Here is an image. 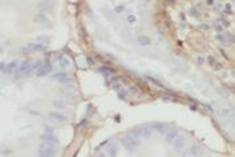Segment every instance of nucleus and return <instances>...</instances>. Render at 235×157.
<instances>
[{
  "label": "nucleus",
  "instance_id": "obj_21",
  "mask_svg": "<svg viewBox=\"0 0 235 157\" xmlns=\"http://www.w3.org/2000/svg\"><path fill=\"white\" fill-rule=\"evenodd\" d=\"M118 99H121V100H125L126 99V91H124V89H120L118 93H117Z\"/></svg>",
  "mask_w": 235,
  "mask_h": 157
},
{
  "label": "nucleus",
  "instance_id": "obj_23",
  "mask_svg": "<svg viewBox=\"0 0 235 157\" xmlns=\"http://www.w3.org/2000/svg\"><path fill=\"white\" fill-rule=\"evenodd\" d=\"M224 38H226V42H230V44H234V35L230 33V34H224Z\"/></svg>",
  "mask_w": 235,
  "mask_h": 157
},
{
  "label": "nucleus",
  "instance_id": "obj_39",
  "mask_svg": "<svg viewBox=\"0 0 235 157\" xmlns=\"http://www.w3.org/2000/svg\"><path fill=\"white\" fill-rule=\"evenodd\" d=\"M87 62H88L90 65H93V60H91V58H88V57H87Z\"/></svg>",
  "mask_w": 235,
  "mask_h": 157
},
{
  "label": "nucleus",
  "instance_id": "obj_32",
  "mask_svg": "<svg viewBox=\"0 0 235 157\" xmlns=\"http://www.w3.org/2000/svg\"><path fill=\"white\" fill-rule=\"evenodd\" d=\"M162 100H166V102H169V100H171V98H170V96H162Z\"/></svg>",
  "mask_w": 235,
  "mask_h": 157
},
{
  "label": "nucleus",
  "instance_id": "obj_3",
  "mask_svg": "<svg viewBox=\"0 0 235 157\" xmlns=\"http://www.w3.org/2000/svg\"><path fill=\"white\" fill-rule=\"evenodd\" d=\"M56 153H57V149L55 145H49L44 142V144L40 145L38 148V156L40 157H56Z\"/></svg>",
  "mask_w": 235,
  "mask_h": 157
},
{
  "label": "nucleus",
  "instance_id": "obj_5",
  "mask_svg": "<svg viewBox=\"0 0 235 157\" xmlns=\"http://www.w3.org/2000/svg\"><path fill=\"white\" fill-rule=\"evenodd\" d=\"M52 69H53V68H52V65H50L49 62H46V64H41V65H40V68L37 69V72H35V73H37V76H40V77H41V76H46L48 73H50V72H52Z\"/></svg>",
  "mask_w": 235,
  "mask_h": 157
},
{
  "label": "nucleus",
  "instance_id": "obj_35",
  "mask_svg": "<svg viewBox=\"0 0 235 157\" xmlns=\"http://www.w3.org/2000/svg\"><path fill=\"white\" fill-rule=\"evenodd\" d=\"M197 61H198V64H203V62H204V58H203V57H198Z\"/></svg>",
  "mask_w": 235,
  "mask_h": 157
},
{
  "label": "nucleus",
  "instance_id": "obj_8",
  "mask_svg": "<svg viewBox=\"0 0 235 157\" xmlns=\"http://www.w3.org/2000/svg\"><path fill=\"white\" fill-rule=\"evenodd\" d=\"M151 127H152V130H156L158 133H160V134H166L167 130H169V127H167L166 123H162V122H156Z\"/></svg>",
  "mask_w": 235,
  "mask_h": 157
},
{
  "label": "nucleus",
  "instance_id": "obj_1",
  "mask_svg": "<svg viewBox=\"0 0 235 157\" xmlns=\"http://www.w3.org/2000/svg\"><path fill=\"white\" fill-rule=\"evenodd\" d=\"M121 144L124 145V148H125L128 152H133L139 145H140V141H139V138H136V137H133L132 134H128L125 137H122Z\"/></svg>",
  "mask_w": 235,
  "mask_h": 157
},
{
  "label": "nucleus",
  "instance_id": "obj_10",
  "mask_svg": "<svg viewBox=\"0 0 235 157\" xmlns=\"http://www.w3.org/2000/svg\"><path fill=\"white\" fill-rule=\"evenodd\" d=\"M173 145H174V149L181 150V149L185 146V138H184V137H179V135H178L174 141H173Z\"/></svg>",
  "mask_w": 235,
  "mask_h": 157
},
{
  "label": "nucleus",
  "instance_id": "obj_19",
  "mask_svg": "<svg viewBox=\"0 0 235 157\" xmlns=\"http://www.w3.org/2000/svg\"><path fill=\"white\" fill-rule=\"evenodd\" d=\"M98 70H99L101 73H103L105 77H110V76H112V73H113L112 70H110V69L107 68V66H102V68H99Z\"/></svg>",
  "mask_w": 235,
  "mask_h": 157
},
{
  "label": "nucleus",
  "instance_id": "obj_30",
  "mask_svg": "<svg viewBox=\"0 0 235 157\" xmlns=\"http://www.w3.org/2000/svg\"><path fill=\"white\" fill-rule=\"evenodd\" d=\"M0 70H3V72L6 70V64L4 62H0Z\"/></svg>",
  "mask_w": 235,
  "mask_h": 157
},
{
  "label": "nucleus",
  "instance_id": "obj_15",
  "mask_svg": "<svg viewBox=\"0 0 235 157\" xmlns=\"http://www.w3.org/2000/svg\"><path fill=\"white\" fill-rule=\"evenodd\" d=\"M137 42H139V44H140L141 46H148V45L151 44V39H150V38H148L147 35H139V37H137Z\"/></svg>",
  "mask_w": 235,
  "mask_h": 157
},
{
  "label": "nucleus",
  "instance_id": "obj_13",
  "mask_svg": "<svg viewBox=\"0 0 235 157\" xmlns=\"http://www.w3.org/2000/svg\"><path fill=\"white\" fill-rule=\"evenodd\" d=\"M107 154L110 157H117V154H118V146H117V144H112V145L107 146Z\"/></svg>",
  "mask_w": 235,
  "mask_h": 157
},
{
  "label": "nucleus",
  "instance_id": "obj_7",
  "mask_svg": "<svg viewBox=\"0 0 235 157\" xmlns=\"http://www.w3.org/2000/svg\"><path fill=\"white\" fill-rule=\"evenodd\" d=\"M52 79H53V80H57V81H60V83H69V81H71V77H69V76L67 75L65 72L55 73L53 76H52Z\"/></svg>",
  "mask_w": 235,
  "mask_h": 157
},
{
  "label": "nucleus",
  "instance_id": "obj_11",
  "mask_svg": "<svg viewBox=\"0 0 235 157\" xmlns=\"http://www.w3.org/2000/svg\"><path fill=\"white\" fill-rule=\"evenodd\" d=\"M140 134L144 138H150L152 135V127L151 126H140Z\"/></svg>",
  "mask_w": 235,
  "mask_h": 157
},
{
  "label": "nucleus",
  "instance_id": "obj_22",
  "mask_svg": "<svg viewBox=\"0 0 235 157\" xmlns=\"http://www.w3.org/2000/svg\"><path fill=\"white\" fill-rule=\"evenodd\" d=\"M216 23H222V26H224V27H228L230 26V22L226 20V19H223V18H219L218 20H216Z\"/></svg>",
  "mask_w": 235,
  "mask_h": 157
},
{
  "label": "nucleus",
  "instance_id": "obj_28",
  "mask_svg": "<svg viewBox=\"0 0 235 157\" xmlns=\"http://www.w3.org/2000/svg\"><path fill=\"white\" fill-rule=\"evenodd\" d=\"M113 88L116 89V91H120V89H122V85L120 84V83H117V84H114V85H113Z\"/></svg>",
  "mask_w": 235,
  "mask_h": 157
},
{
  "label": "nucleus",
  "instance_id": "obj_26",
  "mask_svg": "<svg viewBox=\"0 0 235 157\" xmlns=\"http://www.w3.org/2000/svg\"><path fill=\"white\" fill-rule=\"evenodd\" d=\"M146 79L148 80V81H151V83H155V84H158V85H160V83L156 79H154V77H151V76H146Z\"/></svg>",
  "mask_w": 235,
  "mask_h": 157
},
{
  "label": "nucleus",
  "instance_id": "obj_36",
  "mask_svg": "<svg viewBox=\"0 0 235 157\" xmlns=\"http://www.w3.org/2000/svg\"><path fill=\"white\" fill-rule=\"evenodd\" d=\"M188 154H189V150H185L184 153H182V157H188Z\"/></svg>",
  "mask_w": 235,
  "mask_h": 157
},
{
  "label": "nucleus",
  "instance_id": "obj_40",
  "mask_svg": "<svg viewBox=\"0 0 235 157\" xmlns=\"http://www.w3.org/2000/svg\"><path fill=\"white\" fill-rule=\"evenodd\" d=\"M2 50H3V49H2V47H0V53H2Z\"/></svg>",
  "mask_w": 235,
  "mask_h": 157
},
{
  "label": "nucleus",
  "instance_id": "obj_16",
  "mask_svg": "<svg viewBox=\"0 0 235 157\" xmlns=\"http://www.w3.org/2000/svg\"><path fill=\"white\" fill-rule=\"evenodd\" d=\"M57 61H59L60 68H63V69L69 68V61H68V58H65V57H59V58H57Z\"/></svg>",
  "mask_w": 235,
  "mask_h": 157
},
{
  "label": "nucleus",
  "instance_id": "obj_9",
  "mask_svg": "<svg viewBox=\"0 0 235 157\" xmlns=\"http://www.w3.org/2000/svg\"><path fill=\"white\" fill-rule=\"evenodd\" d=\"M31 64H33L31 60H23L22 62L18 65V69L16 70H18L19 73H26L27 70H29V68L31 66Z\"/></svg>",
  "mask_w": 235,
  "mask_h": 157
},
{
  "label": "nucleus",
  "instance_id": "obj_33",
  "mask_svg": "<svg viewBox=\"0 0 235 157\" xmlns=\"http://www.w3.org/2000/svg\"><path fill=\"white\" fill-rule=\"evenodd\" d=\"M124 9V7H116V12H121Z\"/></svg>",
  "mask_w": 235,
  "mask_h": 157
},
{
  "label": "nucleus",
  "instance_id": "obj_34",
  "mask_svg": "<svg viewBox=\"0 0 235 157\" xmlns=\"http://www.w3.org/2000/svg\"><path fill=\"white\" fill-rule=\"evenodd\" d=\"M200 28H201V30H208V26H205V25H201V26H200Z\"/></svg>",
  "mask_w": 235,
  "mask_h": 157
},
{
  "label": "nucleus",
  "instance_id": "obj_31",
  "mask_svg": "<svg viewBox=\"0 0 235 157\" xmlns=\"http://www.w3.org/2000/svg\"><path fill=\"white\" fill-rule=\"evenodd\" d=\"M215 28H216V31H219V33H220V31H222V30H223V28H222V26H219V25H218V23H216V25H215Z\"/></svg>",
  "mask_w": 235,
  "mask_h": 157
},
{
  "label": "nucleus",
  "instance_id": "obj_41",
  "mask_svg": "<svg viewBox=\"0 0 235 157\" xmlns=\"http://www.w3.org/2000/svg\"><path fill=\"white\" fill-rule=\"evenodd\" d=\"M37 157H40V156H37Z\"/></svg>",
  "mask_w": 235,
  "mask_h": 157
},
{
  "label": "nucleus",
  "instance_id": "obj_37",
  "mask_svg": "<svg viewBox=\"0 0 235 157\" xmlns=\"http://www.w3.org/2000/svg\"><path fill=\"white\" fill-rule=\"evenodd\" d=\"M207 4H208V6H212V4H213V0H207Z\"/></svg>",
  "mask_w": 235,
  "mask_h": 157
},
{
  "label": "nucleus",
  "instance_id": "obj_2",
  "mask_svg": "<svg viewBox=\"0 0 235 157\" xmlns=\"http://www.w3.org/2000/svg\"><path fill=\"white\" fill-rule=\"evenodd\" d=\"M44 50H46V45L42 44V42L27 44L21 47V53H23V54H30V53H34V51H44Z\"/></svg>",
  "mask_w": 235,
  "mask_h": 157
},
{
  "label": "nucleus",
  "instance_id": "obj_25",
  "mask_svg": "<svg viewBox=\"0 0 235 157\" xmlns=\"http://www.w3.org/2000/svg\"><path fill=\"white\" fill-rule=\"evenodd\" d=\"M216 38L218 41H220V42H226V38H224V34H222V33H219V34H216Z\"/></svg>",
  "mask_w": 235,
  "mask_h": 157
},
{
  "label": "nucleus",
  "instance_id": "obj_17",
  "mask_svg": "<svg viewBox=\"0 0 235 157\" xmlns=\"http://www.w3.org/2000/svg\"><path fill=\"white\" fill-rule=\"evenodd\" d=\"M15 69H18V62H16V61H12V62H10V64H6V70H4V72L11 73Z\"/></svg>",
  "mask_w": 235,
  "mask_h": 157
},
{
  "label": "nucleus",
  "instance_id": "obj_38",
  "mask_svg": "<svg viewBox=\"0 0 235 157\" xmlns=\"http://www.w3.org/2000/svg\"><path fill=\"white\" fill-rule=\"evenodd\" d=\"M97 157H106V154H103V153H98V154H97Z\"/></svg>",
  "mask_w": 235,
  "mask_h": 157
},
{
  "label": "nucleus",
  "instance_id": "obj_27",
  "mask_svg": "<svg viewBox=\"0 0 235 157\" xmlns=\"http://www.w3.org/2000/svg\"><path fill=\"white\" fill-rule=\"evenodd\" d=\"M128 22H129V23H135V22H136V16H135V15H129V16H128Z\"/></svg>",
  "mask_w": 235,
  "mask_h": 157
},
{
  "label": "nucleus",
  "instance_id": "obj_18",
  "mask_svg": "<svg viewBox=\"0 0 235 157\" xmlns=\"http://www.w3.org/2000/svg\"><path fill=\"white\" fill-rule=\"evenodd\" d=\"M189 153H192V156H200V154H201V148H200V146L193 145V146H192V148L189 149Z\"/></svg>",
  "mask_w": 235,
  "mask_h": 157
},
{
  "label": "nucleus",
  "instance_id": "obj_14",
  "mask_svg": "<svg viewBox=\"0 0 235 157\" xmlns=\"http://www.w3.org/2000/svg\"><path fill=\"white\" fill-rule=\"evenodd\" d=\"M177 137H178V131L177 130H171L169 133H166V141L169 142V144H173V141H174Z\"/></svg>",
  "mask_w": 235,
  "mask_h": 157
},
{
  "label": "nucleus",
  "instance_id": "obj_24",
  "mask_svg": "<svg viewBox=\"0 0 235 157\" xmlns=\"http://www.w3.org/2000/svg\"><path fill=\"white\" fill-rule=\"evenodd\" d=\"M34 20H35V22H42V23H44V20H46V18L44 16V14H40V15H37V16L34 18Z\"/></svg>",
  "mask_w": 235,
  "mask_h": 157
},
{
  "label": "nucleus",
  "instance_id": "obj_4",
  "mask_svg": "<svg viewBox=\"0 0 235 157\" xmlns=\"http://www.w3.org/2000/svg\"><path fill=\"white\" fill-rule=\"evenodd\" d=\"M41 140L44 142H46V144L55 145V146H57V144H59V138L55 137L53 133H44V134L41 135Z\"/></svg>",
  "mask_w": 235,
  "mask_h": 157
},
{
  "label": "nucleus",
  "instance_id": "obj_6",
  "mask_svg": "<svg viewBox=\"0 0 235 157\" xmlns=\"http://www.w3.org/2000/svg\"><path fill=\"white\" fill-rule=\"evenodd\" d=\"M48 117L50 118V119H53V121H56V122H59V123H63V122H65L68 118H67L65 115H63V114H60V112H57V111H52V112H49L48 114Z\"/></svg>",
  "mask_w": 235,
  "mask_h": 157
},
{
  "label": "nucleus",
  "instance_id": "obj_29",
  "mask_svg": "<svg viewBox=\"0 0 235 157\" xmlns=\"http://www.w3.org/2000/svg\"><path fill=\"white\" fill-rule=\"evenodd\" d=\"M53 106H56V107H64V103H61V102H53Z\"/></svg>",
  "mask_w": 235,
  "mask_h": 157
},
{
  "label": "nucleus",
  "instance_id": "obj_12",
  "mask_svg": "<svg viewBox=\"0 0 235 157\" xmlns=\"http://www.w3.org/2000/svg\"><path fill=\"white\" fill-rule=\"evenodd\" d=\"M207 61H208V64L212 66V68L215 69V70H219V69H222V64L220 62H218L216 60H215V57H212V56H209L208 58H207Z\"/></svg>",
  "mask_w": 235,
  "mask_h": 157
},
{
  "label": "nucleus",
  "instance_id": "obj_20",
  "mask_svg": "<svg viewBox=\"0 0 235 157\" xmlns=\"http://www.w3.org/2000/svg\"><path fill=\"white\" fill-rule=\"evenodd\" d=\"M189 14L192 16H194V18H200V11L197 8H194V7H192L190 9H189Z\"/></svg>",
  "mask_w": 235,
  "mask_h": 157
}]
</instances>
